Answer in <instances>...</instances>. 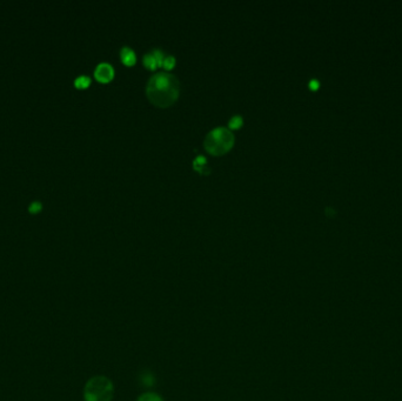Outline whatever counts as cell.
<instances>
[{
    "instance_id": "cell-3",
    "label": "cell",
    "mask_w": 402,
    "mask_h": 401,
    "mask_svg": "<svg viewBox=\"0 0 402 401\" xmlns=\"http://www.w3.org/2000/svg\"><path fill=\"white\" fill-rule=\"evenodd\" d=\"M113 394V384L106 376H94L90 379L84 390L85 401H111Z\"/></svg>"
},
{
    "instance_id": "cell-12",
    "label": "cell",
    "mask_w": 402,
    "mask_h": 401,
    "mask_svg": "<svg viewBox=\"0 0 402 401\" xmlns=\"http://www.w3.org/2000/svg\"><path fill=\"white\" fill-rule=\"evenodd\" d=\"M175 65V58L173 57V55H167V57H165L164 59V63H163V66L165 67L166 70H171L174 67Z\"/></svg>"
},
{
    "instance_id": "cell-9",
    "label": "cell",
    "mask_w": 402,
    "mask_h": 401,
    "mask_svg": "<svg viewBox=\"0 0 402 401\" xmlns=\"http://www.w3.org/2000/svg\"><path fill=\"white\" fill-rule=\"evenodd\" d=\"M136 401H164L162 396H159L155 393H144L138 398Z\"/></svg>"
},
{
    "instance_id": "cell-7",
    "label": "cell",
    "mask_w": 402,
    "mask_h": 401,
    "mask_svg": "<svg viewBox=\"0 0 402 401\" xmlns=\"http://www.w3.org/2000/svg\"><path fill=\"white\" fill-rule=\"evenodd\" d=\"M143 62L145 64V66H146L147 69H150V70H154L155 67L158 66V63H156V60L154 58V55L152 54V52H151V53H147V54L144 55Z\"/></svg>"
},
{
    "instance_id": "cell-5",
    "label": "cell",
    "mask_w": 402,
    "mask_h": 401,
    "mask_svg": "<svg viewBox=\"0 0 402 401\" xmlns=\"http://www.w3.org/2000/svg\"><path fill=\"white\" fill-rule=\"evenodd\" d=\"M120 58H122L123 63L127 66H132L135 63L136 57L135 52L128 46H124L122 51H120Z\"/></svg>"
},
{
    "instance_id": "cell-13",
    "label": "cell",
    "mask_w": 402,
    "mask_h": 401,
    "mask_svg": "<svg viewBox=\"0 0 402 401\" xmlns=\"http://www.w3.org/2000/svg\"><path fill=\"white\" fill-rule=\"evenodd\" d=\"M152 54L154 55V58H155V60H156V63H158V65L159 66H163V63H164V52L162 51V50H159V49H156V50H153L152 51Z\"/></svg>"
},
{
    "instance_id": "cell-4",
    "label": "cell",
    "mask_w": 402,
    "mask_h": 401,
    "mask_svg": "<svg viewBox=\"0 0 402 401\" xmlns=\"http://www.w3.org/2000/svg\"><path fill=\"white\" fill-rule=\"evenodd\" d=\"M94 77L100 83H108L111 82L114 77V69L111 64L108 63H100L95 67Z\"/></svg>"
},
{
    "instance_id": "cell-8",
    "label": "cell",
    "mask_w": 402,
    "mask_h": 401,
    "mask_svg": "<svg viewBox=\"0 0 402 401\" xmlns=\"http://www.w3.org/2000/svg\"><path fill=\"white\" fill-rule=\"evenodd\" d=\"M91 85V79L86 75H80L74 80V86L77 88H87Z\"/></svg>"
},
{
    "instance_id": "cell-1",
    "label": "cell",
    "mask_w": 402,
    "mask_h": 401,
    "mask_svg": "<svg viewBox=\"0 0 402 401\" xmlns=\"http://www.w3.org/2000/svg\"><path fill=\"white\" fill-rule=\"evenodd\" d=\"M180 93L179 79L167 72H158L148 79L146 94L152 104L167 107L175 103Z\"/></svg>"
},
{
    "instance_id": "cell-14",
    "label": "cell",
    "mask_w": 402,
    "mask_h": 401,
    "mask_svg": "<svg viewBox=\"0 0 402 401\" xmlns=\"http://www.w3.org/2000/svg\"><path fill=\"white\" fill-rule=\"evenodd\" d=\"M309 88H311V90H313V91H315V90H317V88H319V86H320V83H319V80H316V79H312L311 82H309Z\"/></svg>"
},
{
    "instance_id": "cell-2",
    "label": "cell",
    "mask_w": 402,
    "mask_h": 401,
    "mask_svg": "<svg viewBox=\"0 0 402 401\" xmlns=\"http://www.w3.org/2000/svg\"><path fill=\"white\" fill-rule=\"evenodd\" d=\"M235 138L230 128L215 127L208 132L204 142V146L208 153L220 155L226 153L234 145Z\"/></svg>"
},
{
    "instance_id": "cell-11",
    "label": "cell",
    "mask_w": 402,
    "mask_h": 401,
    "mask_svg": "<svg viewBox=\"0 0 402 401\" xmlns=\"http://www.w3.org/2000/svg\"><path fill=\"white\" fill-rule=\"evenodd\" d=\"M43 210V204L40 202H33L29 206V212L31 214H38Z\"/></svg>"
},
{
    "instance_id": "cell-6",
    "label": "cell",
    "mask_w": 402,
    "mask_h": 401,
    "mask_svg": "<svg viewBox=\"0 0 402 401\" xmlns=\"http://www.w3.org/2000/svg\"><path fill=\"white\" fill-rule=\"evenodd\" d=\"M193 167H194V170L200 172L201 174L206 175L211 173V167L207 165V160L204 155H198V157L194 159V162H193Z\"/></svg>"
},
{
    "instance_id": "cell-10",
    "label": "cell",
    "mask_w": 402,
    "mask_h": 401,
    "mask_svg": "<svg viewBox=\"0 0 402 401\" xmlns=\"http://www.w3.org/2000/svg\"><path fill=\"white\" fill-rule=\"evenodd\" d=\"M244 120L241 115H234V117H232L230 119V122H228V125H230L231 128L233 130H235V128H239L241 125H243Z\"/></svg>"
}]
</instances>
